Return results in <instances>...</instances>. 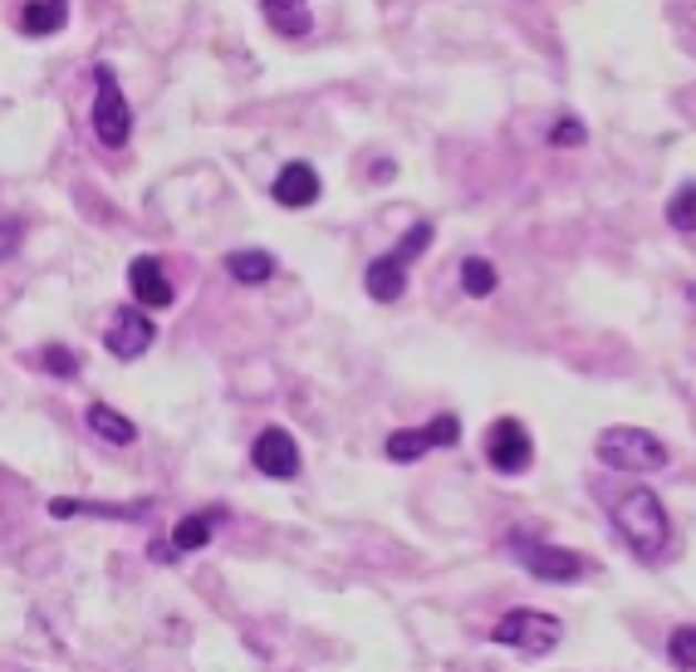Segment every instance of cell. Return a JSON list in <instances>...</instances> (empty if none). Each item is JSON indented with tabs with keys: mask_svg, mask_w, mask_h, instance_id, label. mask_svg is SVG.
I'll return each instance as SVG.
<instances>
[{
	"mask_svg": "<svg viewBox=\"0 0 696 672\" xmlns=\"http://www.w3.org/2000/svg\"><path fill=\"white\" fill-rule=\"evenodd\" d=\"M609 520L637 560L653 565L672 550V516H667V506H662V496L653 486H623V492H613Z\"/></svg>",
	"mask_w": 696,
	"mask_h": 672,
	"instance_id": "obj_1",
	"label": "cell"
},
{
	"mask_svg": "<svg viewBox=\"0 0 696 672\" xmlns=\"http://www.w3.org/2000/svg\"><path fill=\"white\" fill-rule=\"evenodd\" d=\"M593 457L609 472L623 476H653L672 462V447L657 437L653 427H633V423H613L593 437Z\"/></svg>",
	"mask_w": 696,
	"mask_h": 672,
	"instance_id": "obj_2",
	"label": "cell"
},
{
	"mask_svg": "<svg viewBox=\"0 0 696 672\" xmlns=\"http://www.w3.org/2000/svg\"><path fill=\"white\" fill-rule=\"evenodd\" d=\"M437 241V226L432 221H413L403 236H397L393 250H383L368 270H363V290L378 304H397L407 294V280H413V260H422Z\"/></svg>",
	"mask_w": 696,
	"mask_h": 672,
	"instance_id": "obj_3",
	"label": "cell"
},
{
	"mask_svg": "<svg viewBox=\"0 0 696 672\" xmlns=\"http://www.w3.org/2000/svg\"><path fill=\"white\" fill-rule=\"evenodd\" d=\"M89 128H94V138L104 147H123L133 133V104H128V94H123L113 64H104V60L94 64V108H89Z\"/></svg>",
	"mask_w": 696,
	"mask_h": 672,
	"instance_id": "obj_4",
	"label": "cell"
},
{
	"mask_svg": "<svg viewBox=\"0 0 696 672\" xmlns=\"http://www.w3.org/2000/svg\"><path fill=\"white\" fill-rule=\"evenodd\" d=\"M496 638L500 648H516V653H530V658H544L559 648V638H564V623L554 619V613L544 609H510L496 619Z\"/></svg>",
	"mask_w": 696,
	"mask_h": 672,
	"instance_id": "obj_5",
	"label": "cell"
},
{
	"mask_svg": "<svg viewBox=\"0 0 696 672\" xmlns=\"http://www.w3.org/2000/svg\"><path fill=\"white\" fill-rule=\"evenodd\" d=\"M510 545H516L524 575H534L540 585H579V579L589 575V560L579 550H569V545L524 540V535H510Z\"/></svg>",
	"mask_w": 696,
	"mask_h": 672,
	"instance_id": "obj_6",
	"label": "cell"
},
{
	"mask_svg": "<svg viewBox=\"0 0 696 672\" xmlns=\"http://www.w3.org/2000/svg\"><path fill=\"white\" fill-rule=\"evenodd\" d=\"M157 344V324H153V310H143V304H113V310L104 314V349L113 359L133 363L143 359L147 349Z\"/></svg>",
	"mask_w": 696,
	"mask_h": 672,
	"instance_id": "obj_7",
	"label": "cell"
},
{
	"mask_svg": "<svg viewBox=\"0 0 696 672\" xmlns=\"http://www.w3.org/2000/svg\"><path fill=\"white\" fill-rule=\"evenodd\" d=\"M486 462L496 466L500 476H520V472H530V462H534V442H530V432H524L520 417H496V423L486 427Z\"/></svg>",
	"mask_w": 696,
	"mask_h": 672,
	"instance_id": "obj_8",
	"label": "cell"
},
{
	"mask_svg": "<svg viewBox=\"0 0 696 672\" xmlns=\"http://www.w3.org/2000/svg\"><path fill=\"white\" fill-rule=\"evenodd\" d=\"M250 466L266 482H294L300 476V442L284 427H260L256 442H250Z\"/></svg>",
	"mask_w": 696,
	"mask_h": 672,
	"instance_id": "obj_9",
	"label": "cell"
},
{
	"mask_svg": "<svg viewBox=\"0 0 696 672\" xmlns=\"http://www.w3.org/2000/svg\"><path fill=\"white\" fill-rule=\"evenodd\" d=\"M270 197H276V207H290V211H304L314 207L319 197H324V182H319V167L304 163V157H294V163H284L276 182H270Z\"/></svg>",
	"mask_w": 696,
	"mask_h": 672,
	"instance_id": "obj_10",
	"label": "cell"
},
{
	"mask_svg": "<svg viewBox=\"0 0 696 672\" xmlns=\"http://www.w3.org/2000/svg\"><path fill=\"white\" fill-rule=\"evenodd\" d=\"M128 290H133V304H143V310H173L177 304V285L167 280L157 256L128 260Z\"/></svg>",
	"mask_w": 696,
	"mask_h": 672,
	"instance_id": "obj_11",
	"label": "cell"
},
{
	"mask_svg": "<svg viewBox=\"0 0 696 672\" xmlns=\"http://www.w3.org/2000/svg\"><path fill=\"white\" fill-rule=\"evenodd\" d=\"M153 510V500H74V496H54L50 516L54 520H74V516H98V520H143Z\"/></svg>",
	"mask_w": 696,
	"mask_h": 672,
	"instance_id": "obj_12",
	"label": "cell"
},
{
	"mask_svg": "<svg viewBox=\"0 0 696 672\" xmlns=\"http://www.w3.org/2000/svg\"><path fill=\"white\" fill-rule=\"evenodd\" d=\"M226 520H231V510H226V506H201V510H191V516H181L177 526H173V535H167V540H173V550H177V555L207 550V545H211V535L221 530Z\"/></svg>",
	"mask_w": 696,
	"mask_h": 672,
	"instance_id": "obj_13",
	"label": "cell"
},
{
	"mask_svg": "<svg viewBox=\"0 0 696 672\" xmlns=\"http://www.w3.org/2000/svg\"><path fill=\"white\" fill-rule=\"evenodd\" d=\"M70 25V0H25L15 15V30L30 40H50Z\"/></svg>",
	"mask_w": 696,
	"mask_h": 672,
	"instance_id": "obj_14",
	"label": "cell"
},
{
	"mask_svg": "<svg viewBox=\"0 0 696 672\" xmlns=\"http://www.w3.org/2000/svg\"><path fill=\"white\" fill-rule=\"evenodd\" d=\"M84 423L98 442H108V447H133V442H138V423H133L128 413H118L113 403H89Z\"/></svg>",
	"mask_w": 696,
	"mask_h": 672,
	"instance_id": "obj_15",
	"label": "cell"
},
{
	"mask_svg": "<svg viewBox=\"0 0 696 672\" xmlns=\"http://www.w3.org/2000/svg\"><path fill=\"white\" fill-rule=\"evenodd\" d=\"M260 10H266V25L276 30L280 40H304L314 30L310 0H260Z\"/></svg>",
	"mask_w": 696,
	"mask_h": 672,
	"instance_id": "obj_16",
	"label": "cell"
},
{
	"mask_svg": "<svg viewBox=\"0 0 696 672\" xmlns=\"http://www.w3.org/2000/svg\"><path fill=\"white\" fill-rule=\"evenodd\" d=\"M226 276L236 285H266L276 276V256L260 246H241V250H226Z\"/></svg>",
	"mask_w": 696,
	"mask_h": 672,
	"instance_id": "obj_17",
	"label": "cell"
},
{
	"mask_svg": "<svg viewBox=\"0 0 696 672\" xmlns=\"http://www.w3.org/2000/svg\"><path fill=\"white\" fill-rule=\"evenodd\" d=\"M432 447H437V437H432V427H427V423H422V427H397V432H387V442H383L387 462H397V466L422 462Z\"/></svg>",
	"mask_w": 696,
	"mask_h": 672,
	"instance_id": "obj_18",
	"label": "cell"
},
{
	"mask_svg": "<svg viewBox=\"0 0 696 672\" xmlns=\"http://www.w3.org/2000/svg\"><path fill=\"white\" fill-rule=\"evenodd\" d=\"M496 285H500L496 260H486V256H466L461 260V290L471 294V300H490V294H496Z\"/></svg>",
	"mask_w": 696,
	"mask_h": 672,
	"instance_id": "obj_19",
	"label": "cell"
},
{
	"mask_svg": "<svg viewBox=\"0 0 696 672\" xmlns=\"http://www.w3.org/2000/svg\"><path fill=\"white\" fill-rule=\"evenodd\" d=\"M667 226L677 236H696V182H682L667 201Z\"/></svg>",
	"mask_w": 696,
	"mask_h": 672,
	"instance_id": "obj_20",
	"label": "cell"
},
{
	"mask_svg": "<svg viewBox=\"0 0 696 672\" xmlns=\"http://www.w3.org/2000/svg\"><path fill=\"white\" fill-rule=\"evenodd\" d=\"M40 369L50 373V379H64V383H70V379H79V369H84V363H79V354H74L70 344H44V349H40Z\"/></svg>",
	"mask_w": 696,
	"mask_h": 672,
	"instance_id": "obj_21",
	"label": "cell"
},
{
	"mask_svg": "<svg viewBox=\"0 0 696 672\" xmlns=\"http://www.w3.org/2000/svg\"><path fill=\"white\" fill-rule=\"evenodd\" d=\"M667 663L682 668V672L696 668V629L692 623H677V629L667 633Z\"/></svg>",
	"mask_w": 696,
	"mask_h": 672,
	"instance_id": "obj_22",
	"label": "cell"
},
{
	"mask_svg": "<svg viewBox=\"0 0 696 672\" xmlns=\"http://www.w3.org/2000/svg\"><path fill=\"white\" fill-rule=\"evenodd\" d=\"M544 138H550V147H584L589 143V128H584V118H579V113H559L554 128L544 133Z\"/></svg>",
	"mask_w": 696,
	"mask_h": 672,
	"instance_id": "obj_23",
	"label": "cell"
},
{
	"mask_svg": "<svg viewBox=\"0 0 696 672\" xmlns=\"http://www.w3.org/2000/svg\"><path fill=\"white\" fill-rule=\"evenodd\" d=\"M20 246H25V221H20V216H0V266L15 260Z\"/></svg>",
	"mask_w": 696,
	"mask_h": 672,
	"instance_id": "obj_24",
	"label": "cell"
},
{
	"mask_svg": "<svg viewBox=\"0 0 696 672\" xmlns=\"http://www.w3.org/2000/svg\"><path fill=\"white\" fill-rule=\"evenodd\" d=\"M427 427H432V437H437V447H456V442H461V417L456 413H437Z\"/></svg>",
	"mask_w": 696,
	"mask_h": 672,
	"instance_id": "obj_25",
	"label": "cell"
},
{
	"mask_svg": "<svg viewBox=\"0 0 696 672\" xmlns=\"http://www.w3.org/2000/svg\"><path fill=\"white\" fill-rule=\"evenodd\" d=\"M393 173H397V163H393V157H378V163L368 167V177H373V182H393Z\"/></svg>",
	"mask_w": 696,
	"mask_h": 672,
	"instance_id": "obj_26",
	"label": "cell"
},
{
	"mask_svg": "<svg viewBox=\"0 0 696 672\" xmlns=\"http://www.w3.org/2000/svg\"><path fill=\"white\" fill-rule=\"evenodd\" d=\"M153 560L157 565H173V560H181V555L173 550V540H153Z\"/></svg>",
	"mask_w": 696,
	"mask_h": 672,
	"instance_id": "obj_27",
	"label": "cell"
}]
</instances>
